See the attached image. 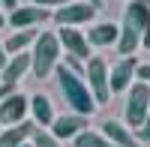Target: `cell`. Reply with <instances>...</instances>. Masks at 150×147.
I'll list each match as a JSON object with an SVG mask.
<instances>
[{
	"instance_id": "obj_1",
	"label": "cell",
	"mask_w": 150,
	"mask_h": 147,
	"mask_svg": "<svg viewBox=\"0 0 150 147\" xmlns=\"http://www.w3.org/2000/svg\"><path fill=\"white\" fill-rule=\"evenodd\" d=\"M150 27V6L147 3H129L123 12V27L117 36V51L123 57H132L135 48L141 45V36Z\"/></svg>"
},
{
	"instance_id": "obj_2",
	"label": "cell",
	"mask_w": 150,
	"mask_h": 147,
	"mask_svg": "<svg viewBox=\"0 0 150 147\" xmlns=\"http://www.w3.org/2000/svg\"><path fill=\"white\" fill-rule=\"evenodd\" d=\"M54 78L60 84V90H63L66 102L72 105V114H84V117L93 114L96 102H93V93H90V87H87V81L81 75H75L72 69H66L63 63H57L54 66Z\"/></svg>"
},
{
	"instance_id": "obj_3",
	"label": "cell",
	"mask_w": 150,
	"mask_h": 147,
	"mask_svg": "<svg viewBox=\"0 0 150 147\" xmlns=\"http://www.w3.org/2000/svg\"><path fill=\"white\" fill-rule=\"evenodd\" d=\"M60 63V42H57V33L51 30H42L33 42V51H30V72L36 78H48L54 72V66Z\"/></svg>"
},
{
	"instance_id": "obj_4",
	"label": "cell",
	"mask_w": 150,
	"mask_h": 147,
	"mask_svg": "<svg viewBox=\"0 0 150 147\" xmlns=\"http://www.w3.org/2000/svg\"><path fill=\"white\" fill-rule=\"evenodd\" d=\"M150 111V84L132 81V87L126 90V126H144Z\"/></svg>"
},
{
	"instance_id": "obj_5",
	"label": "cell",
	"mask_w": 150,
	"mask_h": 147,
	"mask_svg": "<svg viewBox=\"0 0 150 147\" xmlns=\"http://www.w3.org/2000/svg\"><path fill=\"white\" fill-rule=\"evenodd\" d=\"M84 78H87V87H90V93H93V102L96 105H105L108 96H111V90H108V66H105V60L99 54L87 60Z\"/></svg>"
},
{
	"instance_id": "obj_6",
	"label": "cell",
	"mask_w": 150,
	"mask_h": 147,
	"mask_svg": "<svg viewBox=\"0 0 150 147\" xmlns=\"http://www.w3.org/2000/svg\"><path fill=\"white\" fill-rule=\"evenodd\" d=\"M96 18V9L87 3H66V6H60L57 12H54V21H57V27H78V24H90Z\"/></svg>"
},
{
	"instance_id": "obj_7",
	"label": "cell",
	"mask_w": 150,
	"mask_h": 147,
	"mask_svg": "<svg viewBox=\"0 0 150 147\" xmlns=\"http://www.w3.org/2000/svg\"><path fill=\"white\" fill-rule=\"evenodd\" d=\"M135 69H138V60H135V57H120L117 63L108 69V90L111 93L129 90L132 81H135Z\"/></svg>"
},
{
	"instance_id": "obj_8",
	"label": "cell",
	"mask_w": 150,
	"mask_h": 147,
	"mask_svg": "<svg viewBox=\"0 0 150 147\" xmlns=\"http://www.w3.org/2000/svg\"><path fill=\"white\" fill-rule=\"evenodd\" d=\"M57 42H60V48H66V54L78 57L81 63L93 57V54H90L93 48H90L87 36H84V33H81L78 27H60V30H57Z\"/></svg>"
},
{
	"instance_id": "obj_9",
	"label": "cell",
	"mask_w": 150,
	"mask_h": 147,
	"mask_svg": "<svg viewBox=\"0 0 150 147\" xmlns=\"http://www.w3.org/2000/svg\"><path fill=\"white\" fill-rule=\"evenodd\" d=\"M30 99L21 93H9L6 99H0V123L3 126H18L24 117H27Z\"/></svg>"
},
{
	"instance_id": "obj_10",
	"label": "cell",
	"mask_w": 150,
	"mask_h": 147,
	"mask_svg": "<svg viewBox=\"0 0 150 147\" xmlns=\"http://www.w3.org/2000/svg\"><path fill=\"white\" fill-rule=\"evenodd\" d=\"M87 126V117L84 114H63V117H54V123H51V135L57 141H63V138H75L78 132H84Z\"/></svg>"
},
{
	"instance_id": "obj_11",
	"label": "cell",
	"mask_w": 150,
	"mask_h": 147,
	"mask_svg": "<svg viewBox=\"0 0 150 147\" xmlns=\"http://www.w3.org/2000/svg\"><path fill=\"white\" fill-rule=\"evenodd\" d=\"M42 21H48V9H42V6H18V9H12V15H9V24L15 30L36 27V24H42Z\"/></svg>"
},
{
	"instance_id": "obj_12",
	"label": "cell",
	"mask_w": 150,
	"mask_h": 147,
	"mask_svg": "<svg viewBox=\"0 0 150 147\" xmlns=\"http://www.w3.org/2000/svg\"><path fill=\"white\" fill-rule=\"evenodd\" d=\"M27 69H30V54H27V51L12 54V57L6 60V66L0 69V81H3V84H18L24 75H27Z\"/></svg>"
},
{
	"instance_id": "obj_13",
	"label": "cell",
	"mask_w": 150,
	"mask_h": 147,
	"mask_svg": "<svg viewBox=\"0 0 150 147\" xmlns=\"http://www.w3.org/2000/svg\"><path fill=\"white\" fill-rule=\"evenodd\" d=\"M102 135L114 144V147H141L138 138H135L120 120H105V123H102Z\"/></svg>"
},
{
	"instance_id": "obj_14",
	"label": "cell",
	"mask_w": 150,
	"mask_h": 147,
	"mask_svg": "<svg viewBox=\"0 0 150 147\" xmlns=\"http://www.w3.org/2000/svg\"><path fill=\"white\" fill-rule=\"evenodd\" d=\"M117 36H120V27L105 21V24H96L87 33V42H90V48H105V45H117Z\"/></svg>"
},
{
	"instance_id": "obj_15",
	"label": "cell",
	"mask_w": 150,
	"mask_h": 147,
	"mask_svg": "<svg viewBox=\"0 0 150 147\" xmlns=\"http://www.w3.org/2000/svg\"><path fill=\"white\" fill-rule=\"evenodd\" d=\"M30 111H33V120L36 126H51L54 123V105L45 93H33L30 96Z\"/></svg>"
},
{
	"instance_id": "obj_16",
	"label": "cell",
	"mask_w": 150,
	"mask_h": 147,
	"mask_svg": "<svg viewBox=\"0 0 150 147\" xmlns=\"http://www.w3.org/2000/svg\"><path fill=\"white\" fill-rule=\"evenodd\" d=\"M33 123H18V126H6L0 132V147H21L27 144V138L33 135Z\"/></svg>"
},
{
	"instance_id": "obj_17",
	"label": "cell",
	"mask_w": 150,
	"mask_h": 147,
	"mask_svg": "<svg viewBox=\"0 0 150 147\" xmlns=\"http://www.w3.org/2000/svg\"><path fill=\"white\" fill-rule=\"evenodd\" d=\"M36 36H39V30H33V27H27V30H15V33H12L9 39L3 42L6 54H21V51H27V48L36 42Z\"/></svg>"
},
{
	"instance_id": "obj_18",
	"label": "cell",
	"mask_w": 150,
	"mask_h": 147,
	"mask_svg": "<svg viewBox=\"0 0 150 147\" xmlns=\"http://www.w3.org/2000/svg\"><path fill=\"white\" fill-rule=\"evenodd\" d=\"M75 141V147H114L102 132H93V129H84V132H78V135L72 138Z\"/></svg>"
},
{
	"instance_id": "obj_19",
	"label": "cell",
	"mask_w": 150,
	"mask_h": 147,
	"mask_svg": "<svg viewBox=\"0 0 150 147\" xmlns=\"http://www.w3.org/2000/svg\"><path fill=\"white\" fill-rule=\"evenodd\" d=\"M30 144H33V147H60V141H57L48 129H42V126H36V129H33Z\"/></svg>"
},
{
	"instance_id": "obj_20",
	"label": "cell",
	"mask_w": 150,
	"mask_h": 147,
	"mask_svg": "<svg viewBox=\"0 0 150 147\" xmlns=\"http://www.w3.org/2000/svg\"><path fill=\"white\" fill-rule=\"evenodd\" d=\"M63 66H66V69H72L75 75H81V72H84V63H81L78 57H72V54H66V63H63Z\"/></svg>"
},
{
	"instance_id": "obj_21",
	"label": "cell",
	"mask_w": 150,
	"mask_h": 147,
	"mask_svg": "<svg viewBox=\"0 0 150 147\" xmlns=\"http://www.w3.org/2000/svg\"><path fill=\"white\" fill-rule=\"evenodd\" d=\"M66 3H75V0H33V6H42V9H48V6H66Z\"/></svg>"
},
{
	"instance_id": "obj_22",
	"label": "cell",
	"mask_w": 150,
	"mask_h": 147,
	"mask_svg": "<svg viewBox=\"0 0 150 147\" xmlns=\"http://www.w3.org/2000/svg\"><path fill=\"white\" fill-rule=\"evenodd\" d=\"M135 78L150 84V63H138V69H135Z\"/></svg>"
},
{
	"instance_id": "obj_23",
	"label": "cell",
	"mask_w": 150,
	"mask_h": 147,
	"mask_svg": "<svg viewBox=\"0 0 150 147\" xmlns=\"http://www.w3.org/2000/svg\"><path fill=\"white\" fill-rule=\"evenodd\" d=\"M135 138H138V144H150V129H147V126H141Z\"/></svg>"
},
{
	"instance_id": "obj_24",
	"label": "cell",
	"mask_w": 150,
	"mask_h": 147,
	"mask_svg": "<svg viewBox=\"0 0 150 147\" xmlns=\"http://www.w3.org/2000/svg\"><path fill=\"white\" fill-rule=\"evenodd\" d=\"M9 93H15V84H3L0 81V99H6Z\"/></svg>"
},
{
	"instance_id": "obj_25",
	"label": "cell",
	"mask_w": 150,
	"mask_h": 147,
	"mask_svg": "<svg viewBox=\"0 0 150 147\" xmlns=\"http://www.w3.org/2000/svg\"><path fill=\"white\" fill-rule=\"evenodd\" d=\"M0 6H3V9H9V12H12V9H18V0H0Z\"/></svg>"
},
{
	"instance_id": "obj_26",
	"label": "cell",
	"mask_w": 150,
	"mask_h": 147,
	"mask_svg": "<svg viewBox=\"0 0 150 147\" xmlns=\"http://www.w3.org/2000/svg\"><path fill=\"white\" fill-rule=\"evenodd\" d=\"M6 60H9V54H6V48H3V42H0V69L6 66Z\"/></svg>"
},
{
	"instance_id": "obj_27",
	"label": "cell",
	"mask_w": 150,
	"mask_h": 147,
	"mask_svg": "<svg viewBox=\"0 0 150 147\" xmlns=\"http://www.w3.org/2000/svg\"><path fill=\"white\" fill-rule=\"evenodd\" d=\"M141 45L150 51V27H147V30H144V36H141Z\"/></svg>"
},
{
	"instance_id": "obj_28",
	"label": "cell",
	"mask_w": 150,
	"mask_h": 147,
	"mask_svg": "<svg viewBox=\"0 0 150 147\" xmlns=\"http://www.w3.org/2000/svg\"><path fill=\"white\" fill-rule=\"evenodd\" d=\"M87 3H90L93 9H102V6H105V0H87Z\"/></svg>"
},
{
	"instance_id": "obj_29",
	"label": "cell",
	"mask_w": 150,
	"mask_h": 147,
	"mask_svg": "<svg viewBox=\"0 0 150 147\" xmlns=\"http://www.w3.org/2000/svg\"><path fill=\"white\" fill-rule=\"evenodd\" d=\"M129 3H147V6H150V0H129Z\"/></svg>"
},
{
	"instance_id": "obj_30",
	"label": "cell",
	"mask_w": 150,
	"mask_h": 147,
	"mask_svg": "<svg viewBox=\"0 0 150 147\" xmlns=\"http://www.w3.org/2000/svg\"><path fill=\"white\" fill-rule=\"evenodd\" d=\"M144 126H147V129H150V111H147V120H144Z\"/></svg>"
},
{
	"instance_id": "obj_31",
	"label": "cell",
	"mask_w": 150,
	"mask_h": 147,
	"mask_svg": "<svg viewBox=\"0 0 150 147\" xmlns=\"http://www.w3.org/2000/svg\"><path fill=\"white\" fill-rule=\"evenodd\" d=\"M3 24H6V18H3V15H0V30H3Z\"/></svg>"
},
{
	"instance_id": "obj_32",
	"label": "cell",
	"mask_w": 150,
	"mask_h": 147,
	"mask_svg": "<svg viewBox=\"0 0 150 147\" xmlns=\"http://www.w3.org/2000/svg\"><path fill=\"white\" fill-rule=\"evenodd\" d=\"M21 147H33V144H21Z\"/></svg>"
}]
</instances>
